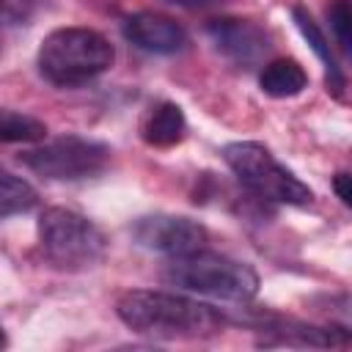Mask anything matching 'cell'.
<instances>
[{
	"label": "cell",
	"mask_w": 352,
	"mask_h": 352,
	"mask_svg": "<svg viewBox=\"0 0 352 352\" xmlns=\"http://www.w3.org/2000/svg\"><path fill=\"white\" fill-rule=\"evenodd\" d=\"M38 245L52 267L69 272L96 267L107 253V239L102 228L85 214L66 206H50L41 212Z\"/></svg>",
	"instance_id": "cell-5"
},
{
	"label": "cell",
	"mask_w": 352,
	"mask_h": 352,
	"mask_svg": "<svg viewBox=\"0 0 352 352\" xmlns=\"http://www.w3.org/2000/svg\"><path fill=\"white\" fill-rule=\"evenodd\" d=\"M116 60L113 44L91 28H58L44 36L36 66L55 88H77L104 74Z\"/></svg>",
	"instance_id": "cell-2"
},
{
	"label": "cell",
	"mask_w": 352,
	"mask_h": 352,
	"mask_svg": "<svg viewBox=\"0 0 352 352\" xmlns=\"http://www.w3.org/2000/svg\"><path fill=\"white\" fill-rule=\"evenodd\" d=\"M162 278L170 286H179L184 292L206 294V297L239 302V305L250 302L258 294V275L250 264L206 248L187 256H173L165 264Z\"/></svg>",
	"instance_id": "cell-3"
},
{
	"label": "cell",
	"mask_w": 352,
	"mask_h": 352,
	"mask_svg": "<svg viewBox=\"0 0 352 352\" xmlns=\"http://www.w3.org/2000/svg\"><path fill=\"white\" fill-rule=\"evenodd\" d=\"M258 88L272 99H292L308 88V74L294 58H278L261 69Z\"/></svg>",
	"instance_id": "cell-12"
},
{
	"label": "cell",
	"mask_w": 352,
	"mask_h": 352,
	"mask_svg": "<svg viewBox=\"0 0 352 352\" xmlns=\"http://www.w3.org/2000/svg\"><path fill=\"white\" fill-rule=\"evenodd\" d=\"M19 162L50 182H80L99 176L110 165V146L82 135H60L19 154Z\"/></svg>",
	"instance_id": "cell-6"
},
{
	"label": "cell",
	"mask_w": 352,
	"mask_h": 352,
	"mask_svg": "<svg viewBox=\"0 0 352 352\" xmlns=\"http://www.w3.org/2000/svg\"><path fill=\"white\" fill-rule=\"evenodd\" d=\"M223 160L234 170V176L248 187L256 198L286 206H308L314 201V190L275 154L256 140H236L223 146Z\"/></svg>",
	"instance_id": "cell-4"
},
{
	"label": "cell",
	"mask_w": 352,
	"mask_h": 352,
	"mask_svg": "<svg viewBox=\"0 0 352 352\" xmlns=\"http://www.w3.org/2000/svg\"><path fill=\"white\" fill-rule=\"evenodd\" d=\"M116 314L132 333L165 341L206 338L220 333L226 324L223 314L209 302L160 289L124 292L116 302Z\"/></svg>",
	"instance_id": "cell-1"
},
{
	"label": "cell",
	"mask_w": 352,
	"mask_h": 352,
	"mask_svg": "<svg viewBox=\"0 0 352 352\" xmlns=\"http://www.w3.org/2000/svg\"><path fill=\"white\" fill-rule=\"evenodd\" d=\"M184 135H187V118L176 102H157L140 121V138L146 146L154 148H170L182 143Z\"/></svg>",
	"instance_id": "cell-11"
},
{
	"label": "cell",
	"mask_w": 352,
	"mask_h": 352,
	"mask_svg": "<svg viewBox=\"0 0 352 352\" xmlns=\"http://www.w3.org/2000/svg\"><path fill=\"white\" fill-rule=\"evenodd\" d=\"M327 22L341 52L352 60V0H333L327 6Z\"/></svg>",
	"instance_id": "cell-15"
},
{
	"label": "cell",
	"mask_w": 352,
	"mask_h": 352,
	"mask_svg": "<svg viewBox=\"0 0 352 352\" xmlns=\"http://www.w3.org/2000/svg\"><path fill=\"white\" fill-rule=\"evenodd\" d=\"M121 33L129 44H135L143 52L151 55H176L187 47V33L184 28L157 11H138L121 22Z\"/></svg>",
	"instance_id": "cell-9"
},
{
	"label": "cell",
	"mask_w": 352,
	"mask_h": 352,
	"mask_svg": "<svg viewBox=\"0 0 352 352\" xmlns=\"http://www.w3.org/2000/svg\"><path fill=\"white\" fill-rule=\"evenodd\" d=\"M206 36L212 38L214 50L226 55L236 66H256L267 52H270V36L261 25L253 19H239V16H220L206 25Z\"/></svg>",
	"instance_id": "cell-8"
},
{
	"label": "cell",
	"mask_w": 352,
	"mask_h": 352,
	"mask_svg": "<svg viewBox=\"0 0 352 352\" xmlns=\"http://www.w3.org/2000/svg\"><path fill=\"white\" fill-rule=\"evenodd\" d=\"M333 192H336V198L346 206V209H352V173H336L333 176Z\"/></svg>",
	"instance_id": "cell-17"
},
{
	"label": "cell",
	"mask_w": 352,
	"mask_h": 352,
	"mask_svg": "<svg viewBox=\"0 0 352 352\" xmlns=\"http://www.w3.org/2000/svg\"><path fill=\"white\" fill-rule=\"evenodd\" d=\"M292 22L297 25L300 36H302L305 44L314 50V55L319 58V63H322V69H324V85H327V91L336 94V96H341L344 88H346V77H344V72H341V63H338L333 47H330V38H327L324 30L319 28V22L308 14L305 6H292Z\"/></svg>",
	"instance_id": "cell-10"
},
{
	"label": "cell",
	"mask_w": 352,
	"mask_h": 352,
	"mask_svg": "<svg viewBox=\"0 0 352 352\" xmlns=\"http://www.w3.org/2000/svg\"><path fill=\"white\" fill-rule=\"evenodd\" d=\"M44 138H47L44 121L25 116V113L3 110V116H0V140L3 143H38Z\"/></svg>",
	"instance_id": "cell-14"
},
{
	"label": "cell",
	"mask_w": 352,
	"mask_h": 352,
	"mask_svg": "<svg viewBox=\"0 0 352 352\" xmlns=\"http://www.w3.org/2000/svg\"><path fill=\"white\" fill-rule=\"evenodd\" d=\"M36 8H38V0H3L6 25H25Z\"/></svg>",
	"instance_id": "cell-16"
},
{
	"label": "cell",
	"mask_w": 352,
	"mask_h": 352,
	"mask_svg": "<svg viewBox=\"0 0 352 352\" xmlns=\"http://www.w3.org/2000/svg\"><path fill=\"white\" fill-rule=\"evenodd\" d=\"M132 239L154 253H162L168 258L173 256H187L209 242V231L204 223L184 217V214H143L129 226Z\"/></svg>",
	"instance_id": "cell-7"
},
{
	"label": "cell",
	"mask_w": 352,
	"mask_h": 352,
	"mask_svg": "<svg viewBox=\"0 0 352 352\" xmlns=\"http://www.w3.org/2000/svg\"><path fill=\"white\" fill-rule=\"evenodd\" d=\"M168 3L179 6V8H192V11H198V8H212V6H217L220 0H168Z\"/></svg>",
	"instance_id": "cell-18"
},
{
	"label": "cell",
	"mask_w": 352,
	"mask_h": 352,
	"mask_svg": "<svg viewBox=\"0 0 352 352\" xmlns=\"http://www.w3.org/2000/svg\"><path fill=\"white\" fill-rule=\"evenodd\" d=\"M38 204V192L11 170L0 173V217L8 220L14 214H25Z\"/></svg>",
	"instance_id": "cell-13"
}]
</instances>
